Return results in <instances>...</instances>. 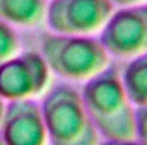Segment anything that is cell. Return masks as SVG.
Here are the masks:
<instances>
[{"label": "cell", "instance_id": "obj_14", "mask_svg": "<svg viewBox=\"0 0 147 145\" xmlns=\"http://www.w3.org/2000/svg\"><path fill=\"white\" fill-rule=\"evenodd\" d=\"M5 106H7V101L2 97V94H0V121H2V118H3V113H5Z\"/></svg>", "mask_w": 147, "mask_h": 145}, {"label": "cell", "instance_id": "obj_6", "mask_svg": "<svg viewBox=\"0 0 147 145\" xmlns=\"http://www.w3.org/2000/svg\"><path fill=\"white\" fill-rule=\"evenodd\" d=\"M110 55L132 58L147 51V3L115 9L99 33Z\"/></svg>", "mask_w": 147, "mask_h": 145}, {"label": "cell", "instance_id": "obj_2", "mask_svg": "<svg viewBox=\"0 0 147 145\" xmlns=\"http://www.w3.org/2000/svg\"><path fill=\"white\" fill-rule=\"evenodd\" d=\"M48 144L51 145H98L99 133L92 125L80 91L72 85H55L43 94L39 103Z\"/></svg>", "mask_w": 147, "mask_h": 145}, {"label": "cell", "instance_id": "obj_4", "mask_svg": "<svg viewBox=\"0 0 147 145\" xmlns=\"http://www.w3.org/2000/svg\"><path fill=\"white\" fill-rule=\"evenodd\" d=\"M113 10L110 0H50L45 21L57 34L94 36L101 33Z\"/></svg>", "mask_w": 147, "mask_h": 145}, {"label": "cell", "instance_id": "obj_9", "mask_svg": "<svg viewBox=\"0 0 147 145\" xmlns=\"http://www.w3.org/2000/svg\"><path fill=\"white\" fill-rule=\"evenodd\" d=\"M120 77L132 104L135 108L147 106V51L132 56Z\"/></svg>", "mask_w": 147, "mask_h": 145}, {"label": "cell", "instance_id": "obj_13", "mask_svg": "<svg viewBox=\"0 0 147 145\" xmlns=\"http://www.w3.org/2000/svg\"><path fill=\"white\" fill-rule=\"evenodd\" d=\"M113 5L125 7V5H137V3H147V0H110Z\"/></svg>", "mask_w": 147, "mask_h": 145}, {"label": "cell", "instance_id": "obj_1", "mask_svg": "<svg viewBox=\"0 0 147 145\" xmlns=\"http://www.w3.org/2000/svg\"><path fill=\"white\" fill-rule=\"evenodd\" d=\"M86 111L103 138H134L135 106L116 68L108 67L84 82L80 91Z\"/></svg>", "mask_w": 147, "mask_h": 145}, {"label": "cell", "instance_id": "obj_5", "mask_svg": "<svg viewBox=\"0 0 147 145\" xmlns=\"http://www.w3.org/2000/svg\"><path fill=\"white\" fill-rule=\"evenodd\" d=\"M50 82L51 70L39 51L17 53L0 62V94L7 103L43 96Z\"/></svg>", "mask_w": 147, "mask_h": 145}, {"label": "cell", "instance_id": "obj_3", "mask_svg": "<svg viewBox=\"0 0 147 145\" xmlns=\"http://www.w3.org/2000/svg\"><path fill=\"white\" fill-rule=\"evenodd\" d=\"M39 53L51 73L74 82H86L110 67V53L94 36L48 33L41 38Z\"/></svg>", "mask_w": 147, "mask_h": 145}, {"label": "cell", "instance_id": "obj_12", "mask_svg": "<svg viewBox=\"0 0 147 145\" xmlns=\"http://www.w3.org/2000/svg\"><path fill=\"white\" fill-rule=\"evenodd\" d=\"M98 145H139L135 138H105V142Z\"/></svg>", "mask_w": 147, "mask_h": 145}, {"label": "cell", "instance_id": "obj_10", "mask_svg": "<svg viewBox=\"0 0 147 145\" xmlns=\"http://www.w3.org/2000/svg\"><path fill=\"white\" fill-rule=\"evenodd\" d=\"M19 46H21V41L14 26L0 19V62H5L7 58L17 55Z\"/></svg>", "mask_w": 147, "mask_h": 145}, {"label": "cell", "instance_id": "obj_8", "mask_svg": "<svg viewBox=\"0 0 147 145\" xmlns=\"http://www.w3.org/2000/svg\"><path fill=\"white\" fill-rule=\"evenodd\" d=\"M46 0H0V19L10 26L36 28L45 21Z\"/></svg>", "mask_w": 147, "mask_h": 145}, {"label": "cell", "instance_id": "obj_11", "mask_svg": "<svg viewBox=\"0 0 147 145\" xmlns=\"http://www.w3.org/2000/svg\"><path fill=\"white\" fill-rule=\"evenodd\" d=\"M134 138L139 145H147V106L135 109V130Z\"/></svg>", "mask_w": 147, "mask_h": 145}, {"label": "cell", "instance_id": "obj_15", "mask_svg": "<svg viewBox=\"0 0 147 145\" xmlns=\"http://www.w3.org/2000/svg\"><path fill=\"white\" fill-rule=\"evenodd\" d=\"M0 145H5V142H3V138L0 137Z\"/></svg>", "mask_w": 147, "mask_h": 145}, {"label": "cell", "instance_id": "obj_7", "mask_svg": "<svg viewBox=\"0 0 147 145\" xmlns=\"http://www.w3.org/2000/svg\"><path fill=\"white\" fill-rule=\"evenodd\" d=\"M5 145H48L41 106L34 99L9 101L0 121Z\"/></svg>", "mask_w": 147, "mask_h": 145}]
</instances>
